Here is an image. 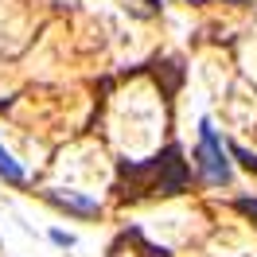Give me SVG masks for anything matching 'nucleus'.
Segmentation results:
<instances>
[{
  "label": "nucleus",
  "mask_w": 257,
  "mask_h": 257,
  "mask_svg": "<svg viewBox=\"0 0 257 257\" xmlns=\"http://www.w3.org/2000/svg\"><path fill=\"white\" fill-rule=\"evenodd\" d=\"M238 210L245 214V218H253V222H257V199H238Z\"/></svg>",
  "instance_id": "obj_5"
},
{
  "label": "nucleus",
  "mask_w": 257,
  "mask_h": 257,
  "mask_svg": "<svg viewBox=\"0 0 257 257\" xmlns=\"http://www.w3.org/2000/svg\"><path fill=\"white\" fill-rule=\"evenodd\" d=\"M121 176L133 179V187L125 195H179L187 183V164L179 156V148H168L164 156H152L145 164H125Z\"/></svg>",
  "instance_id": "obj_1"
},
{
  "label": "nucleus",
  "mask_w": 257,
  "mask_h": 257,
  "mask_svg": "<svg viewBox=\"0 0 257 257\" xmlns=\"http://www.w3.org/2000/svg\"><path fill=\"white\" fill-rule=\"evenodd\" d=\"M195 168H199V176L207 179L210 187H222V183H230V160H226L222 141H218V133H214V125H210V121H203V125H199Z\"/></svg>",
  "instance_id": "obj_2"
},
{
  "label": "nucleus",
  "mask_w": 257,
  "mask_h": 257,
  "mask_svg": "<svg viewBox=\"0 0 257 257\" xmlns=\"http://www.w3.org/2000/svg\"><path fill=\"white\" fill-rule=\"evenodd\" d=\"M0 176L8 179V183H16V187L24 183V179H28V176H24V168H20V164L12 160V152H8L4 145H0Z\"/></svg>",
  "instance_id": "obj_4"
},
{
  "label": "nucleus",
  "mask_w": 257,
  "mask_h": 257,
  "mask_svg": "<svg viewBox=\"0 0 257 257\" xmlns=\"http://www.w3.org/2000/svg\"><path fill=\"white\" fill-rule=\"evenodd\" d=\"M51 203L55 207H63V210H74V214H97V203L94 199H82V195H74V191H51Z\"/></svg>",
  "instance_id": "obj_3"
},
{
  "label": "nucleus",
  "mask_w": 257,
  "mask_h": 257,
  "mask_svg": "<svg viewBox=\"0 0 257 257\" xmlns=\"http://www.w3.org/2000/svg\"><path fill=\"white\" fill-rule=\"evenodd\" d=\"M226 4H245V0H226Z\"/></svg>",
  "instance_id": "obj_7"
},
{
  "label": "nucleus",
  "mask_w": 257,
  "mask_h": 257,
  "mask_svg": "<svg viewBox=\"0 0 257 257\" xmlns=\"http://www.w3.org/2000/svg\"><path fill=\"white\" fill-rule=\"evenodd\" d=\"M51 241H55V245H74V238L63 234V230H51Z\"/></svg>",
  "instance_id": "obj_6"
}]
</instances>
